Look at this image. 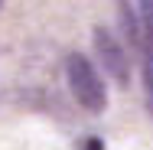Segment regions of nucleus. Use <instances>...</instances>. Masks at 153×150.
I'll use <instances>...</instances> for the list:
<instances>
[{
	"instance_id": "nucleus-3",
	"label": "nucleus",
	"mask_w": 153,
	"mask_h": 150,
	"mask_svg": "<svg viewBox=\"0 0 153 150\" xmlns=\"http://www.w3.org/2000/svg\"><path fill=\"white\" fill-rule=\"evenodd\" d=\"M117 16H121V23H124V36L130 39V46H143V30H140L137 7H127V3H121V7H117Z\"/></svg>"
},
{
	"instance_id": "nucleus-6",
	"label": "nucleus",
	"mask_w": 153,
	"mask_h": 150,
	"mask_svg": "<svg viewBox=\"0 0 153 150\" xmlns=\"http://www.w3.org/2000/svg\"><path fill=\"white\" fill-rule=\"evenodd\" d=\"M82 147H85V150H104V147H101V140H98V137H91V140H85Z\"/></svg>"
},
{
	"instance_id": "nucleus-1",
	"label": "nucleus",
	"mask_w": 153,
	"mask_h": 150,
	"mask_svg": "<svg viewBox=\"0 0 153 150\" xmlns=\"http://www.w3.org/2000/svg\"><path fill=\"white\" fill-rule=\"evenodd\" d=\"M65 75H68V85H72L75 101H78L85 111L101 114V111L108 108V85H104L101 72L91 65L88 56L72 52V56L65 59Z\"/></svg>"
},
{
	"instance_id": "nucleus-5",
	"label": "nucleus",
	"mask_w": 153,
	"mask_h": 150,
	"mask_svg": "<svg viewBox=\"0 0 153 150\" xmlns=\"http://www.w3.org/2000/svg\"><path fill=\"white\" fill-rule=\"evenodd\" d=\"M137 16H140L143 43H153V0H150V3H140V7H137ZM140 49H143V46H140Z\"/></svg>"
},
{
	"instance_id": "nucleus-2",
	"label": "nucleus",
	"mask_w": 153,
	"mask_h": 150,
	"mask_svg": "<svg viewBox=\"0 0 153 150\" xmlns=\"http://www.w3.org/2000/svg\"><path fill=\"white\" fill-rule=\"evenodd\" d=\"M91 39H94V52H98V59L104 65V72L117 85H127L130 82V59H127V49L117 43V36L108 30V26H94Z\"/></svg>"
},
{
	"instance_id": "nucleus-4",
	"label": "nucleus",
	"mask_w": 153,
	"mask_h": 150,
	"mask_svg": "<svg viewBox=\"0 0 153 150\" xmlns=\"http://www.w3.org/2000/svg\"><path fill=\"white\" fill-rule=\"evenodd\" d=\"M143 95H147V111L153 114V43H143Z\"/></svg>"
}]
</instances>
